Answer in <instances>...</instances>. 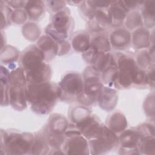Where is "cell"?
<instances>
[{
  "mask_svg": "<svg viewBox=\"0 0 155 155\" xmlns=\"http://www.w3.org/2000/svg\"><path fill=\"white\" fill-rule=\"evenodd\" d=\"M69 139L64 143L63 150L65 154H88V144L84 136L76 135L68 137Z\"/></svg>",
  "mask_w": 155,
  "mask_h": 155,
  "instance_id": "10",
  "label": "cell"
},
{
  "mask_svg": "<svg viewBox=\"0 0 155 155\" xmlns=\"http://www.w3.org/2000/svg\"><path fill=\"white\" fill-rule=\"evenodd\" d=\"M12 15V20L15 23L21 24L26 19V13L22 10H16Z\"/></svg>",
  "mask_w": 155,
  "mask_h": 155,
  "instance_id": "29",
  "label": "cell"
},
{
  "mask_svg": "<svg viewBox=\"0 0 155 155\" xmlns=\"http://www.w3.org/2000/svg\"><path fill=\"white\" fill-rule=\"evenodd\" d=\"M91 46L99 52L107 53L110 50V44L108 38L103 35H98L93 38Z\"/></svg>",
  "mask_w": 155,
  "mask_h": 155,
  "instance_id": "24",
  "label": "cell"
},
{
  "mask_svg": "<svg viewBox=\"0 0 155 155\" xmlns=\"http://www.w3.org/2000/svg\"><path fill=\"white\" fill-rule=\"evenodd\" d=\"M84 79V91L78 101L83 104L89 105L93 104L97 99L103 86L99 79V71L92 66L86 68Z\"/></svg>",
  "mask_w": 155,
  "mask_h": 155,
  "instance_id": "7",
  "label": "cell"
},
{
  "mask_svg": "<svg viewBox=\"0 0 155 155\" xmlns=\"http://www.w3.org/2000/svg\"><path fill=\"white\" fill-rule=\"evenodd\" d=\"M59 98L58 85L46 82L28 84L26 89V99L33 111L41 114L50 112L57 99Z\"/></svg>",
  "mask_w": 155,
  "mask_h": 155,
  "instance_id": "2",
  "label": "cell"
},
{
  "mask_svg": "<svg viewBox=\"0 0 155 155\" xmlns=\"http://www.w3.org/2000/svg\"><path fill=\"white\" fill-rule=\"evenodd\" d=\"M102 125H101L96 117L88 116L83 120L76 123V127L86 139L89 140L96 137Z\"/></svg>",
  "mask_w": 155,
  "mask_h": 155,
  "instance_id": "11",
  "label": "cell"
},
{
  "mask_svg": "<svg viewBox=\"0 0 155 155\" xmlns=\"http://www.w3.org/2000/svg\"><path fill=\"white\" fill-rule=\"evenodd\" d=\"M114 90L103 87L97 97L99 106L105 110H112L117 104V94Z\"/></svg>",
  "mask_w": 155,
  "mask_h": 155,
  "instance_id": "12",
  "label": "cell"
},
{
  "mask_svg": "<svg viewBox=\"0 0 155 155\" xmlns=\"http://www.w3.org/2000/svg\"><path fill=\"white\" fill-rule=\"evenodd\" d=\"M26 77L23 69L19 67L10 73L8 99L11 105L17 110L26 107Z\"/></svg>",
  "mask_w": 155,
  "mask_h": 155,
  "instance_id": "4",
  "label": "cell"
},
{
  "mask_svg": "<svg viewBox=\"0 0 155 155\" xmlns=\"http://www.w3.org/2000/svg\"><path fill=\"white\" fill-rule=\"evenodd\" d=\"M48 151V144L45 137L37 136L34 137L30 153L34 154H46Z\"/></svg>",
  "mask_w": 155,
  "mask_h": 155,
  "instance_id": "20",
  "label": "cell"
},
{
  "mask_svg": "<svg viewBox=\"0 0 155 155\" xmlns=\"http://www.w3.org/2000/svg\"><path fill=\"white\" fill-rule=\"evenodd\" d=\"M140 153L145 154H154L155 143L154 137H145L140 139L138 144Z\"/></svg>",
  "mask_w": 155,
  "mask_h": 155,
  "instance_id": "23",
  "label": "cell"
},
{
  "mask_svg": "<svg viewBox=\"0 0 155 155\" xmlns=\"http://www.w3.org/2000/svg\"><path fill=\"white\" fill-rule=\"evenodd\" d=\"M116 65L117 73L114 83L116 85L127 88L132 84L136 85L146 84L147 74L139 68L133 58L121 54L118 58Z\"/></svg>",
  "mask_w": 155,
  "mask_h": 155,
  "instance_id": "3",
  "label": "cell"
},
{
  "mask_svg": "<svg viewBox=\"0 0 155 155\" xmlns=\"http://www.w3.org/2000/svg\"><path fill=\"white\" fill-rule=\"evenodd\" d=\"M25 8L29 18L32 20H37L44 12L42 1H28Z\"/></svg>",
  "mask_w": 155,
  "mask_h": 155,
  "instance_id": "21",
  "label": "cell"
},
{
  "mask_svg": "<svg viewBox=\"0 0 155 155\" xmlns=\"http://www.w3.org/2000/svg\"><path fill=\"white\" fill-rule=\"evenodd\" d=\"M90 115V112L87 108L79 106L73 110L71 113V119L76 124Z\"/></svg>",
  "mask_w": 155,
  "mask_h": 155,
  "instance_id": "26",
  "label": "cell"
},
{
  "mask_svg": "<svg viewBox=\"0 0 155 155\" xmlns=\"http://www.w3.org/2000/svg\"><path fill=\"white\" fill-rule=\"evenodd\" d=\"M44 60L43 53L35 45L30 46L22 53L20 58L21 67L29 84L48 82L51 77V68L44 62Z\"/></svg>",
  "mask_w": 155,
  "mask_h": 155,
  "instance_id": "1",
  "label": "cell"
},
{
  "mask_svg": "<svg viewBox=\"0 0 155 155\" xmlns=\"http://www.w3.org/2000/svg\"><path fill=\"white\" fill-rule=\"evenodd\" d=\"M34 137L31 133L4 132L1 133V151L5 154H24L30 153Z\"/></svg>",
  "mask_w": 155,
  "mask_h": 155,
  "instance_id": "5",
  "label": "cell"
},
{
  "mask_svg": "<svg viewBox=\"0 0 155 155\" xmlns=\"http://www.w3.org/2000/svg\"><path fill=\"white\" fill-rule=\"evenodd\" d=\"M131 36L130 33L124 28L114 30L110 35L111 44L115 48L122 49L130 44Z\"/></svg>",
  "mask_w": 155,
  "mask_h": 155,
  "instance_id": "16",
  "label": "cell"
},
{
  "mask_svg": "<svg viewBox=\"0 0 155 155\" xmlns=\"http://www.w3.org/2000/svg\"><path fill=\"white\" fill-rule=\"evenodd\" d=\"M137 132L139 134L140 139L145 137H154V127L149 124H144L139 126L137 128Z\"/></svg>",
  "mask_w": 155,
  "mask_h": 155,
  "instance_id": "27",
  "label": "cell"
},
{
  "mask_svg": "<svg viewBox=\"0 0 155 155\" xmlns=\"http://www.w3.org/2000/svg\"><path fill=\"white\" fill-rule=\"evenodd\" d=\"M118 139L122 150H138L137 147L140 140V136L137 130H125L122 132Z\"/></svg>",
  "mask_w": 155,
  "mask_h": 155,
  "instance_id": "15",
  "label": "cell"
},
{
  "mask_svg": "<svg viewBox=\"0 0 155 155\" xmlns=\"http://www.w3.org/2000/svg\"><path fill=\"white\" fill-rule=\"evenodd\" d=\"M37 47L43 53L45 60H49L58 54V43L48 35L42 36L37 42Z\"/></svg>",
  "mask_w": 155,
  "mask_h": 155,
  "instance_id": "14",
  "label": "cell"
},
{
  "mask_svg": "<svg viewBox=\"0 0 155 155\" xmlns=\"http://www.w3.org/2000/svg\"><path fill=\"white\" fill-rule=\"evenodd\" d=\"M154 1H146L144 5L143 16L145 21V24L147 25H154Z\"/></svg>",
  "mask_w": 155,
  "mask_h": 155,
  "instance_id": "25",
  "label": "cell"
},
{
  "mask_svg": "<svg viewBox=\"0 0 155 155\" xmlns=\"http://www.w3.org/2000/svg\"><path fill=\"white\" fill-rule=\"evenodd\" d=\"M141 22L142 21L140 15L137 12H133L131 14L128 16L125 24L128 28L133 30L134 28L139 25Z\"/></svg>",
  "mask_w": 155,
  "mask_h": 155,
  "instance_id": "28",
  "label": "cell"
},
{
  "mask_svg": "<svg viewBox=\"0 0 155 155\" xmlns=\"http://www.w3.org/2000/svg\"><path fill=\"white\" fill-rule=\"evenodd\" d=\"M71 44L75 50L80 52H85L91 45L90 36L88 33L84 31L77 33L73 36Z\"/></svg>",
  "mask_w": 155,
  "mask_h": 155,
  "instance_id": "18",
  "label": "cell"
},
{
  "mask_svg": "<svg viewBox=\"0 0 155 155\" xmlns=\"http://www.w3.org/2000/svg\"><path fill=\"white\" fill-rule=\"evenodd\" d=\"M111 2L110 7L108 12V16L110 24L119 25L122 24L124 18L126 17L128 11L123 5L122 1Z\"/></svg>",
  "mask_w": 155,
  "mask_h": 155,
  "instance_id": "13",
  "label": "cell"
},
{
  "mask_svg": "<svg viewBox=\"0 0 155 155\" xmlns=\"http://www.w3.org/2000/svg\"><path fill=\"white\" fill-rule=\"evenodd\" d=\"M108 126L114 133L123 131L127 127V119L124 115L118 111H115L107 119Z\"/></svg>",
  "mask_w": 155,
  "mask_h": 155,
  "instance_id": "17",
  "label": "cell"
},
{
  "mask_svg": "<svg viewBox=\"0 0 155 155\" xmlns=\"http://www.w3.org/2000/svg\"><path fill=\"white\" fill-rule=\"evenodd\" d=\"M71 24V17L67 10H61L51 19V23L46 28L45 32L58 42L64 41L68 37V30Z\"/></svg>",
  "mask_w": 155,
  "mask_h": 155,
  "instance_id": "9",
  "label": "cell"
},
{
  "mask_svg": "<svg viewBox=\"0 0 155 155\" xmlns=\"http://www.w3.org/2000/svg\"><path fill=\"white\" fill-rule=\"evenodd\" d=\"M133 39L135 47L137 48L145 47L149 44V32L144 28H139L134 33Z\"/></svg>",
  "mask_w": 155,
  "mask_h": 155,
  "instance_id": "22",
  "label": "cell"
},
{
  "mask_svg": "<svg viewBox=\"0 0 155 155\" xmlns=\"http://www.w3.org/2000/svg\"><path fill=\"white\" fill-rule=\"evenodd\" d=\"M150 56L148 54L147 51H142L140 53L137 57V61L139 64L142 67H145L147 66V65L149 64L150 61H151Z\"/></svg>",
  "mask_w": 155,
  "mask_h": 155,
  "instance_id": "30",
  "label": "cell"
},
{
  "mask_svg": "<svg viewBox=\"0 0 155 155\" xmlns=\"http://www.w3.org/2000/svg\"><path fill=\"white\" fill-rule=\"evenodd\" d=\"M59 98L68 102L78 99L84 91V82L80 74L69 73L58 85Z\"/></svg>",
  "mask_w": 155,
  "mask_h": 155,
  "instance_id": "6",
  "label": "cell"
},
{
  "mask_svg": "<svg viewBox=\"0 0 155 155\" xmlns=\"http://www.w3.org/2000/svg\"><path fill=\"white\" fill-rule=\"evenodd\" d=\"M68 127V124L65 117L55 114L50 119L48 130L58 134H62Z\"/></svg>",
  "mask_w": 155,
  "mask_h": 155,
  "instance_id": "19",
  "label": "cell"
},
{
  "mask_svg": "<svg viewBox=\"0 0 155 155\" xmlns=\"http://www.w3.org/2000/svg\"><path fill=\"white\" fill-rule=\"evenodd\" d=\"M89 144L91 154H105L118 145L119 139L115 133L102 125L98 134L96 137L90 140Z\"/></svg>",
  "mask_w": 155,
  "mask_h": 155,
  "instance_id": "8",
  "label": "cell"
}]
</instances>
